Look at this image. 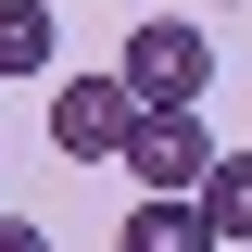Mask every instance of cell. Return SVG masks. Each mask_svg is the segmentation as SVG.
<instances>
[{
  "label": "cell",
  "instance_id": "1",
  "mask_svg": "<svg viewBox=\"0 0 252 252\" xmlns=\"http://www.w3.org/2000/svg\"><path fill=\"white\" fill-rule=\"evenodd\" d=\"M114 76H126V101H139V114H189V101L215 89V38L189 26V13H139V26H126V51H114Z\"/></svg>",
  "mask_w": 252,
  "mask_h": 252
},
{
  "label": "cell",
  "instance_id": "2",
  "mask_svg": "<svg viewBox=\"0 0 252 252\" xmlns=\"http://www.w3.org/2000/svg\"><path fill=\"white\" fill-rule=\"evenodd\" d=\"M114 164L139 177V202H189V189H202V164H215V126H202V101H189V114H139Z\"/></svg>",
  "mask_w": 252,
  "mask_h": 252
},
{
  "label": "cell",
  "instance_id": "3",
  "mask_svg": "<svg viewBox=\"0 0 252 252\" xmlns=\"http://www.w3.org/2000/svg\"><path fill=\"white\" fill-rule=\"evenodd\" d=\"M126 126H139V101H126L114 63L51 89V152H63V164H114V152H126Z\"/></svg>",
  "mask_w": 252,
  "mask_h": 252
},
{
  "label": "cell",
  "instance_id": "4",
  "mask_svg": "<svg viewBox=\"0 0 252 252\" xmlns=\"http://www.w3.org/2000/svg\"><path fill=\"white\" fill-rule=\"evenodd\" d=\"M189 202H202V227H215V252H227V240H252V152H215Z\"/></svg>",
  "mask_w": 252,
  "mask_h": 252
},
{
  "label": "cell",
  "instance_id": "5",
  "mask_svg": "<svg viewBox=\"0 0 252 252\" xmlns=\"http://www.w3.org/2000/svg\"><path fill=\"white\" fill-rule=\"evenodd\" d=\"M114 252H215V227H202V202H126Z\"/></svg>",
  "mask_w": 252,
  "mask_h": 252
},
{
  "label": "cell",
  "instance_id": "6",
  "mask_svg": "<svg viewBox=\"0 0 252 252\" xmlns=\"http://www.w3.org/2000/svg\"><path fill=\"white\" fill-rule=\"evenodd\" d=\"M0 76H51V0H0Z\"/></svg>",
  "mask_w": 252,
  "mask_h": 252
},
{
  "label": "cell",
  "instance_id": "7",
  "mask_svg": "<svg viewBox=\"0 0 252 252\" xmlns=\"http://www.w3.org/2000/svg\"><path fill=\"white\" fill-rule=\"evenodd\" d=\"M0 252H51V240H38V227H26V215H0Z\"/></svg>",
  "mask_w": 252,
  "mask_h": 252
},
{
  "label": "cell",
  "instance_id": "8",
  "mask_svg": "<svg viewBox=\"0 0 252 252\" xmlns=\"http://www.w3.org/2000/svg\"><path fill=\"white\" fill-rule=\"evenodd\" d=\"M51 13H63V0H51Z\"/></svg>",
  "mask_w": 252,
  "mask_h": 252
}]
</instances>
